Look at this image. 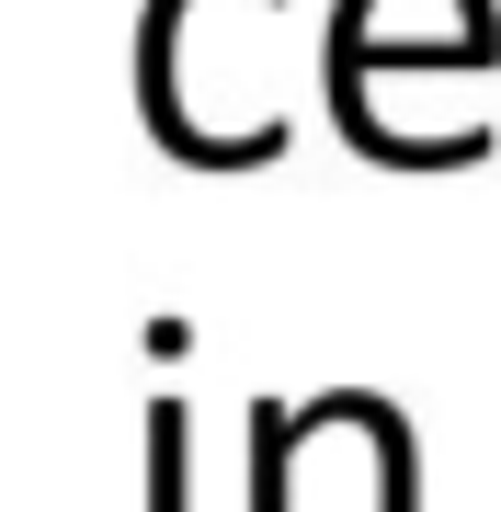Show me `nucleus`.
<instances>
[{"mask_svg": "<svg viewBox=\"0 0 501 512\" xmlns=\"http://www.w3.org/2000/svg\"><path fill=\"white\" fill-rule=\"evenodd\" d=\"M342 12H365V23H331V80H365L376 57H388V35H376V12L388 0H342ZM490 23H456V35H410L399 46V69H490Z\"/></svg>", "mask_w": 501, "mask_h": 512, "instance_id": "nucleus-1", "label": "nucleus"}, {"mask_svg": "<svg viewBox=\"0 0 501 512\" xmlns=\"http://www.w3.org/2000/svg\"><path fill=\"white\" fill-rule=\"evenodd\" d=\"M353 421H365V456H376V512H422V433H410V410L353 387Z\"/></svg>", "mask_w": 501, "mask_h": 512, "instance_id": "nucleus-2", "label": "nucleus"}, {"mask_svg": "<svg viewBox=\"0 0 501 512\" xmlns=\"http://www.w3.org/2000/svg\"><path fill=\"white\" fill-rule=\"evenodd\" d=\"M297 456H308L297 410H285V399H251V512H297Z\"/></svg>", "mask_w": 501, "mask_h": 512, "instance_id": "nucleus-3", "label": "nucleus"}, {"mask_svg": "<svg viewBox=\"0 0 501 512\" xmlns=\"http://www.w3.org/2000/svg\"><path fill=\"white\" fill-rule=\"evenodd\" d=\"M149 512H194V421H183V399H149Z\"/></svg>", "mask_w": 501, "mask_h": 512, "instance_id": "nucleus-4", "label": "nucleus"}]
</instances>
